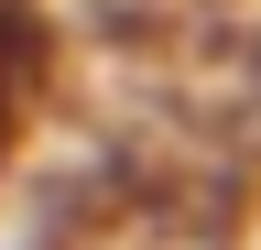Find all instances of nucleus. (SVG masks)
Segmentation results:
<instances>
[{"instance_id":"1","label":"nucleus","mask_w":261,"mask_h":250,"mask_svg":"<svg viewBox=\"0 0 261 250\" xmlns=\"http://www.w3.org/2000/svg\"><path fill=\"white\" fill-rule=\"evenodd\" d=\"M33 76H44V33H33L22 0H0V152H11L22 109H33Z\"/></svg>"}]
</instances>
